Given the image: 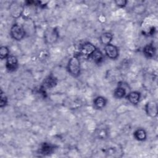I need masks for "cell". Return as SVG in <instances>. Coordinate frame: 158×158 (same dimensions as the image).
Returning a JSON list of instances; mask_svg holds the SVG:
<instances>
[{"instance_id":"1","label":"cell","mask_w":158,"mask_h":158,"mask_svg":"<svg viewBox=\"0 0 158 158\" xmlns=\"http://www.w3.org/2000/svg\"><path fill=\"white\" fill-rule=\"evenodd\" d=\"M68 72L73 77H78L81 73L80 60L78 55H73L71 57L67 65Z\"/></svg>"},{"instance_id":"2","label":"cell","mask_w":158,"mask_h":158,"mask_svg":"<svg viewBox=\"0 0 158 158\" xmlns=\"http://www.w3.org/2000/svg\"><path fill=\"white\" fill-rule=\"evenodd\" d=\"M57 78L54 75L52 74L49 75L43 80L40 87V93L44 96L46 94V90L54 88L57 85Z\"/></svg>"},{"instance_id":"3","label":"cell","mask_w":158,"mask_h":158,"mask_svg":"<svg viewBox=\"0 0 158 158\" xmlns=\"http://www.w3.org/2000/svg\"><path fill=\"white\" fill-rule=\"evenodd\" d=\"M10 35L11 38L14 40L20 41L25 37L27 33L23 25L15 23L13 24L10 27Z\"/></svg>"},{"instance_id":"4","label":"cell","mask_w":158,"mask_h":158,"mask_svg":"<svg viewBox=\"0 0 158 158\" xmlns=\"http://www.w3.org/2000/svg\"><path fill=\"white\" fill-rule=\"evenodd\" d=\"M24 10V5L17 1L12 2L9 6L10 14L14 19H19L20 17L23 14Z\"/></svg>"},{"instance_id":"5","label":"cell","mask_w":158,"mask_h":158,"mask_svg":"<svg viewBox=\"0 0 158 158\" xmlns=\"http://www.w3.org/2000/svg\"><path fill=\"white\" fill-rule=\"evenodd\" d=\"M59 38V33L56 28H52L47 30L44 35V39L47 44L54 43Z\"/></svg>"},{"instance_id":"6","label":"cell","mask_w":158,"mask_h":158,"mask_svg":"<svg viewBox=\"0 0 158 158\" xmlns=\"http://www.w3.org/2000/svg\"><path fill=\"white\" fill-rule=\"evenodd\" d=\"M97 48L90 42H86L81 45L79 49V54L86 57H90L91 54Z\"/></svg>"},{"instance_id":"7","label":"cell","mask_w":158,"mask_h":158,"mask_svg":"<svg viewBox=\"0 0 158 158\" xmlns=\"http://www.w3.org/2000/svg\"><path fill=\"white\" fill-rule=\"evenodd\" d=\"M105 54L110 59L115 60L119 56V49L117 46L112 43L104 46Z\"/></svg>"},{"instance_id":"8","label":"cell","mask_w":158,"mask_h":158,"mask_svg":"<svg viewBox=\"0 0 158 158\" xmlns=\"http://www.w3.org/2000/svg\"><path fill=\"white\" fill-rule=\"evenodd\" d=\"M19 67V62L16 56L9 55L6 59V68L9 72L15 71Z\"/></svg>"},{"instance_id":"9","label":"cell","mask_w":158,"mask_h":158,"mask_svg":"<svg viewBox=\"0 0 158 158\" xmlns=\"http://www.w3.org/2000/svg\"><path fill=\"white\" fill-rule=\"evenodd\" d=\"M145 111L146 114L150 117H156L158 114L157 104L154 101H151L145 105Z\"/></svg>"},{"instance_id":"10","label":"cell","mask_w":158,"mask_h":158,"mask_svg":"<svg viewBox=\"0 0 158 158\" xmlns=\"http://www.w3.org/2000/svg\"><path fill=\"white\" fill-rule=\"evenodd\" d=\"M54 146L46 142H44L41 144L39 149L38 152L39 154L43 156H48L52 154L54 151Z\"/></svg>"},{"instance_id":"11","label":"cell","mask_w":158,"mask_h":158,"mask_svg":"<svg viewBox=\"0 0 158 158\" xmlns=\"http://www.w3.org/2000/svg\"><path fill=\"white\" fill-rule=\"evenodd\" d=\"M118 83V86L114 91V97L116 99H122L125 98L127 94V91L126 88L124 86L125 84L122 82Z\"/></svg>"},{"instance_id":"12","label":"cell","mask_w":158,"mask_h":158,"mask_svg":"<svg viewBox=\"0 0 158 158\" xmlns=\"http://www.w3.org/2000/svg\"><path fill=\"white\" fill-rule=\"evenodd\" d=\"M141 93L139 91H133L128 93L125 98L131 104L136 106L139 104L141 99Z\"/></svg>"},{"instance_id":"13","label":"cell","mask_w":158,"mask_h":158,"mask_svg":"<svg viewBox=\"0 0 158 158\" xmlns=\"http://www.w3.org/2000/svg\"><path fill=\"white\" fill-rule=\"evenodd\" d=\"M107 103V99L102 96H98L93 100V106L96 109H102L104 108Z\"/></svg>"},{"instance_id":"14","label":"cell","mask_w":158,"mask_h":158,"mask_svg":"<svg viewBox=\"0 0 158 158\" xmlns=\"http://www.w3.org/2000/svg\"><path fill=\"white\" fill-rule=\"evenodd\" d=\"M143 52L144 55L147 57V58H152L154 57L156 55V49L152 43L148 44L146 45L143 49Z\"/></svg>"},{"instance_id":"15","label":"cell","mask_w":158,"mask_h":158,"mask_svg":"<svg viewBox=\"0 0 158 158\" xmlns=\"http://www.w3.org/2000/svg\"><path fill=\"white\" fill-rule=\"evenodd\" d=\"M114 38V35L111 32L106 31L101 33V35L99 36V40L102 44L104 46H106L107 44H109L111 43V41H112Z\"/></svg>"},{"instance_id":"16","label":"cell","mask_w":158,"mask_h":158,"mask_svg":"<svg viewBox=\"0 0 158 158\" xmlns=\"http://www.w3.org/2000/svg\"><path fill=\"white\" fill-rule=\"evenodd\" d=\"M133 137L139 141H143L147 138V132L142 128L136 129L133 133Z\"/></svg>"},{"instance_id":"17","label":"cell","mask_w":158,"mask_h":158,"mask_svg":"<svg viewBox=\"0 0 158 158\" xmlns=\"http://www.w3.org/2000/svg\"><path fill=\"white\" fill-rule=\"evenodd\" d=\"M90 57L96 64H100L104 60V54L99 49L97 48L91 54Z\"/></svg>"},{"instance_id":"18","label":"cell","mask_w":158,"mask_h":158,"mask_svg":"<svg viewBox=\"0 0 158 158\" xmlns=\"http://www.w3.org/2000/svg\"><path fill=\"white\" fill-rule=\"evenodd\" d=\"M10 51L7 46H2L0 48V58L1 60L6 59V58L10 55Z\"/></svg>"},{"instance_id":"19","label":"cell","mask_w":158,"mask_h":158,"mask_svg":"<svg viewBox=\"0 0 158 158\" xmlns=\"http://www.w3.org/2000/svg\"><path fill=\"white\" fill-rule=\"evenodd\" d=\"M146 7L143 4H136L133 7V11L137 14H142L146 11Z\"/></svg>"},{"instance_id":"20","label":"cell","mask_w":158,"mask_h":158,"mask_svg":"<svg viewBox=\"0 0 158 158\" xmlns=\"http://www.w3.org/2000/svg\"><path fill=\"white\" fill-rule=\"evenodd\" d=\"M8 102V98L7 96L5 94V93L2 91V89H1V93H0V107L1 108H3L5 107Z\"/></svg>"},{"instance_id":"21","label":"cell","mask_w":158,"mask_h":158,"mask_svg":"<svg viewBox=\"0 0 158 158\" xmlns=\"http://www.w3.org/2000/svg\"><path fill=\"white\" fill-rule=\"evenodd\" d=\"M49 56V53L48 51H46V50H43V51H41L40 52V54H39V58L40 59V60H45Z\"/></svg>"},{"instance_id":"22","label":"cell","mask_w":158,"mask_h":158,"mask_svg":"<svg viewBox=\"0 0 158 158\" xmlns=\"http://www.w3.org/2000/svg\"><path fill=\"white\" fill-rule=\"evenodd\" d=\"M115 4L119 7H125L128 4V1L127 0H116L114 1Z\"/></svg>"}]
</instances>
